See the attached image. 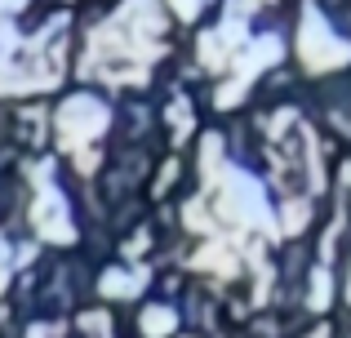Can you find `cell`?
<instances>
[{"label":"cell","instance_id":"cell-1","mask_svg":"<svg viewBox=\"0 0 351 338\" xmlns=\"http://www.w3.org/2000/svg\"><path fill=\"white\" fill-rule=\"evenodd\" d=\"M138 325H143V334H147V338H165V334L173 330V325H178V316H173V307H147Z\"/></svg>","mask_w":351,"mask_h":338},{"label":"cell","instance_id":"cell-2","mask_svg":"<svg viewBox=\"0 0 351 338\" xmlns=\"http://www.w3.org/2000/svg\"><path fill=\"white\" fill-rule=\"evenodd\" d=\"M147 285V276H129V271H116V280L107 276L103 280V294H116V298H129V294H138V289Z\"/></svg>","mask_w":351,"mask_h":338}]
</instances>
